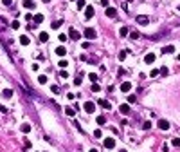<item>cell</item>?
Instances as JSON below:
<instances>
[{"label":"cell","mask_w":180,"mask_h":152,"mask_svg":"<svg viewBox=\"0 0 180 152\" xmlns=\"http://www.w3.org/2000/svg\"><path fill=\"white\" fill-rule=\"evenodd\" d=\"M83 109H85L86 114H92V112H95V103H92V101H85V103H83Z\"/></svg>","instance_id":"1"},{"label":"cell","mask_w":180,"mask_h":152,"mask_svg":"<svg viewBox=\"0 0 180 152\" xmlns=\"http://www.w3.org/2000/svg\"><path fill=\"white\" fill-rule=\"evenodd\" d=\"M95 36H97V33H95V29H92V27H86V29H85V38H88V40H94Z\"/></svg>","instance_id":"2"},{"label":"cell","mask_w":180,"mask_h":152,"mask_svg":"<svg viewBox=\"0 0 180 152\" xmlns=\"http://www.w3.org/2000/svg\"><path fill=\"white\" fill-rule=\"evenodd\" d=\"M103 143H104V149H115V140H114V138H104V141H103Z\"/></svg>","instance_id":"3"},{"label":"cell","mask_w":180,"mask_h":152,"mask_svg":"<svg viewBox=\"0 0 180 152\" xmlns=\"http://www.w3.org/2000/svg\"><path fill=\"white\" fill-rule=\"evenodd\" d=\"M155 58H157V54H155V53H148L146 56H144V62L150 65V63H153V62H155Z\"/></svg>","instance_id":"4"},{"label":"cell","mask_w":180,"mask_h":152,"mask_svg":"<svg viewBox=\"0 0 180 152\" xmlns=\"http://www.w3.org/2000/svg\"><path fill=\"white\" fill-rule=\"evenodd\" d=\"M157 125H159L160 130H168V129H169V121H166V119H159Z\"/></svg>","instance_id":"5"},{"label":"cell","mask_w":180,"mask_h":152,"mask_svg":"<svg viewBox=\"0 0 180 152\" xmlns=\"http://www.w3.org/2000/svg\"><path fill=\"white\" fill-rule=\"evenodd\" d=\"M92 16H94V7H92V6H86V9H85V18H86V20H90Z\"/></svg>","instance_id":"6"},{"label":"cell","mask_w":180,"mask_h":152,"mask_svg":"<svg viewBox=\"0 0 180 152\" xmlns=\"http://www.w3.org/2000/svg\"><path fill=\"white\" fill-rule=\"evenodd\" d=\"M135 20H137V24H141V25H146L148 22H150V18H148V16H142V15H139V16L135 18Z\"/></svg>","instance_id":"7"},{"label":"cell","mask_w":180,"mask_h":152,"mask_svg":"<svg viewBox=\"0 0 180 152\" xmlns=\"http://www.w3.org/2000/svg\"><path fill=\"white\" fill-rule=\"evenodd\" d=\"M119 110H121V114H130V103H123L121 107H119Z\"/></svg>","instance_id":"8"},{"label":"cell","mask_w":180,"mask_h":152,"mask_svg":"<svg viewBox=\"0 0 180 152\" xmlns=\"http://www.w3.org/2000/svg\"><path fill=\"white\" fill-rule=\"evenodd\" d=\"M97 103H99L103 109H112V105H110V101H108V100H101V98H99V100H97Z\"/></svg>","instance_id":"9"},{"label":"cell","mask_w":180,"mask_h":152,"mask_svg":"<svg viewBox=\"0 0 180 152\" xmlns=\"http://www.w3.org/2000/svg\"><path fill=\"white\" fill-rule=\"evenodd\" d=\"M160 53H162V54H171V53H175V47H173V45H166V47H162Z\"/></svg>","instance_id":"10"},{"label":"cell","mask_w":180,"mask_h":152,"mask_svg":"<svg viewBox=\"0 0 180 152\" xmlns=\"http://www.w3.org/2000/svg\"><path fill=\"white\" fill-rule=\"evenodd\" d=\"M54 53H56L58 56H65V54H67V49L63 47V45H59V47H56V51H54Z\"/></svg>","instance_id":"11"},{"label":"cell","mask_w":180,"mask_h":152,"mask_svg":"<svg viewBox=\"0 0 180 152\" xmlns=\"http://www.w3.org/2000/svg\"><path fill=\"white\" fill-rule=\"evenodd\" d=\"M130 89H132V83H130V82H123V83H121V91H123V93H128Z\"/></svg>","instance_id":"12"},{"label":"cell","mask_w":180,"mask_h":152,"mask_svg":"<svg viewBox=\"0 0 180 152\" xmlns=\"http://www.w3.org/2000/svg\"><path fill=\"white\" fill-rule=\"evenodd\" d=\"M22 6H24L25 9H34V2H33V0H24Z\"/></svg>","instance_id":"13"},{"label":"cell","mask_w":180,"mask_h":152,"mask_svg":"<svg viewBox=\"0 0 180 152\" xmlns=\"http://www.w3.org/2000/svg\"><path fill=\"white\" fill-rule=\"evenodd\" d=\"M68 35H70V38H72V40H79V38H81V35L77 33L76 29H70V31H68Z\"/></svg>","instance_id":"14"},{"label":"cell","mask_w":180,"mask_h":152,"mask_svg":"<svg viewBox=\"0 0 180 152\" xmlns=\"http://www.w3.org/2000/svg\"><path fill=\"white\" fill-rule=\"evenodd\" d=\"M117 15V11H115V7H106V16L108 18H114Z\"/></svg>","instance_id":"15"},{"label":"cell","mask_w":180,"mask_h":152,"mask_svg":"<svg viewBox=\"0 0 180 152\" xmlns=\"http://www.w3.org/2000/svg\"><path fill=\"white\" fill-rule=\"evenodd\" d=\"M20 44L22 45H29L31 44V38H29V36H25V35H22L20 36Z\"/></svg>","instance_id":"16"},{"label":"cell","mask_w":180,"mask_h":152,"mask_svg":"<svg viewBox=\"0 0 180 152\" xmlns=\"http://www.w3.org/2000/svg\"><path fill=\"white\" fill-rule=\"evenodd\" d=\"M34 25H38V24H41V22H43V15H41V13H38V15H34Z\"/></svg>","instance_id":"17"},{"label":"cell","mask_w":180,"mask_h":152,"mask_svg":"<svg viewBox=\"0 0 180 152\" xmlns=\"http://www.w3.org/2000/svg\"><path fill=\"white\" fill-rule=\"evenodd\" d=\"M61 25H63V20H54L52 24H50V27H52V29H59Z\"/></svg>","instance_id":"18"},{"label":"cell","mask_w":180,"mask_h":152,"mask_svg":"<svg viewBox=\"0 0 180 152\" xmlns=\"http://www.w3.org/2000/svg\"><path fill=\"white\" fill-rule=\"evenodd\" d=\"M2 96H4L6 100H9V98L13 96V91H11V89H4V91H2Z\"/></svg>","instance_id":"19"},{"label":"cell","mask_w":180,"mask_h":152,"mask_svg":"<svg viewBox=\"0 0 180 152\" xmlns=\"http://www.w3.org/2000/svg\"><path fill=\"white\" fill-rule=\"evenodd\" d=\"M65 114L70 116V118H74V116H76V110H74L72 107H65Z\"/></svg>","instance_id":"20"},{"label":"cell","mask_w":180,"mask_h":152,"mask_svg":"<svg viewBox=\"0 0 180 152\" xmlns=\"http://www.w3.org/2000/svg\"><path fill=\"white\" fill-rule=\"evenodd\" d=\"M119 35H121V36H128V35H130V29L124 25V27H121V29H119Z\"/></svg>","instance_id":"21"},{"label":"cell","mask_w":180,"mask_h":152,"mask_svg":"<svg viewBox=\"0 0 180 152\" xmlns=\"http://www.w3.org/2000/svg\"><path fill=\"white\" fill-rule=\"evenodd\" d=\"M20 130L24 132V134H27V132H31V125H29V123H24V125L20 127Z\"/></svg>","instance_id":"22"},{"label":"cell","mask_w":180,"mask_h":152,"mask_svg":"<svg viewBox=\"0 0 180 152\" xmlns=\"http://www.w3.org/2000/svg\"><path fill=\"white\" fill-rule=\"evenodd\" d=\"M47 40H49V33H45V31L40 33V42H47Z\"/></svg>","instance_id":"23"},{"label":"cell","mask_w":180,"mask_h":152,"mask_svg":"<svg viewBox=\"0 0 180 152\" xmlns=\"http://www.w3.org/2000/svg\"><path fill=\"white\" fill-rule=\"evenodd\" d=\"M38 83L45 85V83H47V76H45V74H40V76H38Z\"/></svg>","instance_id":"24"},{"label":"cell","mask_w":180,"mask_h":152,"mask_svg":"<svg viewBox=\"0 0 180 152\" xmlns=\"http://www.w3.org/2000/svg\"><path fill=\"white\" fill-rule=\"evenodd\" d=\"M130 38H132V40H139V38H141V35L137 33V31H130Z\"/></svg>","instance_id":"25"},{"label":"cell","mask_w":180,"mask_h":152,"mask_svg":"<svg viewBox=\"0 0 180 152\" xmlns=\"http://www.w3.org/2000/svg\"><path fill=\"white\" fill-rule=\"evenodd\" d=\"M128 53H130V51H121V53H119V60H126V56H128Z\"/></svg>","instance_id":"26"},{"label":"cell","mask_w":180,"mask_h":152,"mask_svg":"<svg viewBox=\"0 0 180 152\" xmlns=\"http://www.w3.org/2000/svg\"><path fill=\"white\" fill-rule=\"evenodd\" d=\"M95 121H97V125H104V123H106V118H104V116H97Z\"/></svg>","instance_id":"27"},{"label":"cell","mask_w":180,"mask_h":152,"mask_svg":"<svg viewBox=\"0 0 180 152\" xmlns=\"http://www.w3.org/2000/svg\"><path fill=\"white\" fill-rule=\"evenodd\" d=\"M141 127L144 129V130H150V129H151V121H144V123H142Z\"/></svg>","instance_id":"28"},{"label":"cell","mask_w":180,"mask_h":152,"mask_svg":"<svg viewBox=\"0 0 180 152\" xmlns=\"http://www.w3.org/2000/svg\"><path fill=\"white\" fill-rule=\"evenodd\" d=\"M11 27H13V29H20V22H18V20H13V22H11Z\"/></svg>","instance_id":"29"},{"label":"cell","mask_w":180,"mask_h":152,"mask_svg":"<svg viewBox=\"0 0 180 152\" xmlns=\"http://www.w3.org/2000/svg\"><path fill=\"white\" fill-rule=\"evenodd\" d=\"M99 91H101V85H99V83H94V85H92V93H99Z\"/></svg>","instance_id":"30"},{"label":"cell","mask_w":180,"mask_h":152,"mask_svg":"<svg viewBox=\"0 0 180 152\" xmlns=\"http://www.w3.org/2000/svg\"><path fill=\"white\" fill-rule=\"evenodd\" d=\"M171 143H173V147H180V138H173Z\"/></svg>","instance_id":"31"},{"label":"cell","mask_w":180,"mask_h":152,"mask_svg":"<svg viewBox=\"0 0 180 152\" xmlns=\"http://www.w3.org/2000/svg\"><path fill=\"white\" fill-rule=\"evenodd\" d=\"M88 80H90V82H95V80H97V74H95V72H90V74H88Z\"/></svg>","instance_id":"32"},{"label":"cell","mask_w":180,"mask_h":152,"mask_svg":"<svg viewBox=\"0 0 180 152\" xmlns=\"http://www.w3.org/2000/svg\"><path fill=\"white\" fill-rule=\"evenodd\" d=\"M50 91H52L54 94H59V87L58 85H52V87H50Z\"/></svg>","instance_id":"33"},{"label":"cell","mask_w":180,"mask_h":152,"mask_svg":"<svg viewBox=\"0 0 180 152\" xmlns=\"http://www.w3.org/2000/svg\"><path fill=\"white\" fill-rule=\"evenodd\" d=\"M77 7H79V9H85V0H77Z\"/></svg>","instance_id":"34"},{"label":"cell","mask_w":180,"mask_h":152,"mask_svg":"<svg viewBox=\"0 0 180 152\" xmlns=\"http://www.w3.org/2000/svg\"><path fill=\"white\" fill-rule=\"evenodd\" d=\"M159 72H160V71H159V69H151V72H150V76H153V78H155L157 74H159Z\"/></svg>","instance_id":"35"},{"label":"cell","mask_w":180,"mask_h":152,"mask_svg":"<svg viewBox=\"0 0 180 152\" xmlns=\"http://www.w3.org/2000/svg\"><path fill=\"white\" fill-rule=\"evenodd\" d=\"M94 136H95V138H101V136H103V134H101V129H95V130H94Z\"/></svg>","instance_id":"36"},{"label":"cell","mask_w":180,"mask_h":152,"mask_svg":"<svg viewBox=\"0 0 180 152\" xmlns=\"http://www.w3.org/2000/svg\"><path fill=\"white\" fill-rule=\"evenodd\" d=\"M168 67H162V69H160V74H162V76H166V74H168Z\"/></svg>","instance_id":"37"},{"label":"cell","mask_w":180,"mask_h":152,"mask_svg":"<svg viewBox=\"0 0 180 152\" xmlns=\"http://www.w3.org/2000/svg\"><path fill=\"white\" fill-rule=\"evenodd\" d=\"M74 85H81V74L76 78V80H74Z\"/></svg>","instance_id":"38"},{"label":"cell","mask_w":180,"mask_h":152,"mask_svg":"<svg viewBox=\"0 0 180 152\" xmlns=\"http://www.w3.org/2000/svg\"><path fill=\"white\" fill-rule=\"evenodd\" d=\"M58 38H59V42H67V35H59Z\"/></svg>","instance_id":"39"},{"label":"cell","mask_w":180,"mask_h":152,"mask_svg":"<svg viewBox=\"0 0 180 152\" xmlns=\"http://www.w3.org/2000/svg\"><path fill=\"white\" fill-rule=\"evenodd\" d=\"M135 100H137L135 96H128V103H135Z\"/></svg>","instance_id":"40"},{"label":"cell","mask_w":180,"mask_h":152,"mask_svg":"<svg viewBox=\"0 0 180 152\" xmlns=\"http://www.w3.org/2000/svg\"><path fill=\"white\" fill-rule=\"evenodd\" d=\"M59 76H61V78H68V72L67 71H61V72H59Z\"/></svg>","instance_id":"41"},{"label":"cell","mask_w":180,"mask_h":152,"mask_svg":"<svg viewBox=\"0 0 180 152\" xmlns=\"http://www.w3.org/2000/svg\"><path fill=\"white\" fill-rule=\"evenodd\" d=\"M2 4H4V6H11L13 0H2Z\"/></svg>","instance_id":"42"},{"label":"cell","mask_w":180,"mask_h":152,"mask_svg":"<svg viewBox=\"0 0 180 152\" xmlns=\"http://www.w3.org/2000/svg\"><path fill=\"white\" fill-rule=\"evenodd\" d=\"M67 98H68V100H74V98H76V94H74V93H68Z\"/></svg>","instance_id":"43"},{"label":"cell","mask_w":180,"mask_h":152,"mask_svg":"<svg viewBox=\"0 0 180 152\" xmlns=\"http://www.w3.org/2000/svg\"><path fill=\"white\" fill-rule=\"evenodd\" d=\"M58 65H59V67H67V62H65V60H61V62H59Z\"/></svg>","instance_id":"44"},{"label":"cell","mask_w":180,"mask_h":152,"mask_svg":"<svg viewBox=\"0 0 180 152\" xmlns=\"http://www.w3.org/2000/svg\"><path fill=\"white\" fill-rule=\"evenodd\" d=\"M33 18H34V16L31 15V13H27V15H25V20H33Z\"/></svg>","instance_id":"45"},{"label":"cell","mask_w":180,"mask_h":152,"mask_svg":"<svg viewBox=\"0 0 180 152\" xmlns=\"http://www.w3.org/2000/svg\"><path fill=\"white\" fill-rule=\"evenodd\" d=\"M31 69H33V71H38L40 65H38V63H33V67H31Z\"/></svg>","instance_id":"46"},{"label":"cell","mask_w":180,"mask_h":152,"mask_svg":"<svg viewBox=\"0 0 180 152\" xmlns=\"http://www.w3.org/2000/svg\"><path fill=\"white\" fill-rule=\"evenodd\" d=\"M0 112H7V109L4 107V105H0Z\"/></svg>","instance_id":"47"},{"label":"cell","mask_w":180,"mask_h":152,"mask_svg":"<svg viewBox=\"0 0 180 152\" xmlns=\"http://www.w3.org/2000/svg\"><path fill=\"white\" fill-rule=\"evenodd\" d=\"M101 4H103V6H108V0H101Z\"/></svg>","instance_id":"48"},{"label":"cell","mask_w":180,"mask_h":152,"mask_svg":"<svg viewBox=\"0 0 180 152\" xmlns=\"http://www.w3.org/2000/svg\"><path fill=\"white\" fill-rule=\"evenodd\" d=\"M88 152H97V150H95V149H90V150H88Z\"/></svg>","instance_id":"49"},{"label":"cell","mask_w":180,"mask_h":152,"mask_svg":"<svg viewBox=\"0 0 180 152\" xmlns=\"http://www.w3.org/2000/svg\"><path fill=\"white\" fill-rule=\"evenodd\" d=\"M49 2H50V0H43V4H49Z\"/></svg>","instance_id":"50"},{"label":"cell","mask_w":180,"mask_h":152,"mask_svg":"<svg viewBox=\"0 0 180 152\" xmlns=\"http://www.w3.org/2000/svg\"><path fill=\"white\" fill-rule=\"evenodd\" d=\"M70 2H77V0H70Z\"/></svg>","instance_id":"51"}]
</instances>
